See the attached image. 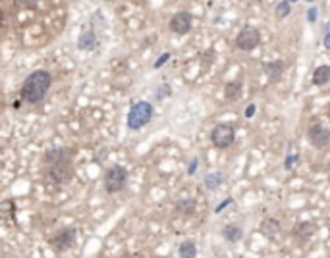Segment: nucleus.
Returning <instances> with one entry per match:
<instances>
[{"mask_svg":"<svg viewBox=\"0 0 330 258\" xmlns=\"http://www.w3.org/2000/svg\"><path fill=\"white\" fill-rule=\"evenodd\" d=\"M45 177L54 185H66L73 177V152L70 149H50L43 156Z\"/></svg>","mask_w":330,"mask_h":258,"instance_id":"f257e3e1","label":"nucleus"},{"mask_svg":"<svg viewBox=\"0 0 330 258\" xmlns=\"http://www.w3.org/2000/svg\"><path fill=\"white\" fill-rule=\"evenodd\" d=\"M50 85H52L50 73L45 71V69H37L33 73H29V75L25 77V81L22 83L20 97H22L24 102H27V104H37V102H41V100L45 98V95L48 93Z\"/></svg>","mask_w":330,"mask_h":258,"instance_id":"f03ea898","label":"nucleus"},{"mask_svg":"<svg viewBox=\"0 0 330 258\" xmlns=\"http://www.w3.org/2000/svg\"><path fill=\"white\" fill-rule=\"evenodd\" d=\"M151 118H153V104L145 102V100H139L128 112V128L137 131V129L145 128L151 122Z\"/></svg>","mask_w":330,"mask_h":258,"instance_id":"7ed1b4c3","label":"nucleus"},{"mask_svg":"<svg viewBox=\"0 0 330 258\" xmlns=\"http://www.w3.org/2000/svg\"><path fill=\"white\" fill-rule=\"evenodd\" d=\"M126 181H128V172L122 166H112L104 173V189L110 194L120 193L126 187Z\"/></svg>","mask_w":330,"mask_h":258,"instance_id":"20e7f679","label":"nucleus"},{"mask_svg":"<svg viewBox=\"0 0 330 258\" xmlns=\"http://www.w3.org/2000/svg\"><path fill=\"white\" fill-rule=\"evenodd\" d=\"M75 239H77V229L71 226L60 227L52 237H50V247L56 251V253H64L70 251L73 245H75Z\"/></svg>","mask_w":330,"mask_h":258,"instance_id":"39448f33","label":"nucleus"},{"mask_svg":"<svg viewBox=\"0 0 330 258\" xmlns=\"http://www.w3.org/2000/svg\"><path fill=\"white\" fill-rule=\"evenodd\" d=\"M259 44H261V33H259L257 27H253V25L243 27L241 31L237 33V37H236V46H237L239 50H243V52L255 50Z\"/></svg>","mask_w":330,"mask_h":258,"instance_id":"423d86ee","label":"nucleus"},{"mask_svg":"<svg viewBox=\"0 0 330 258\" xmlns=\"http://www.w3.org/2000/svg\"><path fill=\"white\" fill-rule=\"evenodd\" d=\"M211 141L216 149H228L234 145L236 141V133H234V128L228 126V124H218L216 128L212 129L211 133Z\"/></svg>","mask_w":330,"mask_h":258,"instance_id":"0eeeda50","label":"nucleus"},{"mask_svg":"<svg viewBox=\"0 0 330 258\" xmlns=\"http://www.w3.org/2000/svg\"><path fill=\"white\" fill-rule=\"evenodd\" d=\"M307 135H309V141H311V145L315 147V149H327L330 143V129L325 128L323 124H313L309 131H307Z\"/></svg>","mask_w":330,"mask_h":258,"instance_id":"6e6552de","label":"nucleus"},{"mask_svg":"<svg viewBox=\"0 0 330 258\" xmlns=\"http://www.w3.org/2000/svg\"><path fill=\"white\" fill-rule=\"evenodd\" d=\"M191 22H193V18L189 12H178L170 20V31L176 35H188L191 31Z\"/></svg>","mask_w":330,"mask_h":258,"instance_id":"1a4fd4ad","label":"nucleus"},{"mask_svg":"<svg viewBox=\"0 0 330 258\" xmlns=\"http://www.w3.org/2000/svg\"><path fill=\"white\" fill-rule=\"evenodd\" d=\"M97 44H99V41H97V35H95L93 29L83 31L81 35H79V39H77V48H79V50H85V52L95 50Z\"/></svg>","mask_w":330,"mask_h":258,"instance_id":"9d476101","label":"nucleus"},{"mask_svg":"<svg viewBox=\"0 0 330 258\" xmlns=\"http://www.w3.org/2000/svg\"><path fill=\"white\" fill-rule=\"evenodd\" d=\"M311 81H313V85H317V87L327 85V83L330 81V65H327V64L319 65V67L313 71Z\"/></svg>","mask_w":330,"mask_h":258,"instance_id":"9b49d317","label":"nucleus"},{"mask_svg":"<svg viewBox=\"0 0 330 258\" xmlns=\"http://www.w3.org/2000/svg\"><path fill=\"white\" fill-rule=\"evenodd\" d=\"M280 231V222L278 220H274V218H264L263 222H261V233H263L264 237H276V233Z\"/></svg>","mask_w":330,"mask_h":258,"instance_id":"f8f14e48","label":"nucleus"},{"mask_svg":"<svg viewBox=\"0 0 330 258\" xmlns=\"http://www.w3.org/2000/svg\"><path fill=\"white\" fill-rule=\"evenodd\" d=\"M178 257L180 258H195L197 257V245L193 241H182L178 247Z\"/></svg>","mask_w":330,"mask_h":258,"instance_id":"ddd939ff","label":"nucleus"},{"mask_svg":"<svg viewBox=\"0 0 330 258\" xmlns=\"http://www.w3.org/2000/svg\"><path fill=\"white\" fill-rule=\"evenodd\" d=\"M317 231V227L315 224H311V222H301V224H297V227L294 229V235H297L299 239H303V241H307V239H311V235Z\"/></svg>","mask_w":330,"mask_h":258,"instance_id":"4468645a","label":"nucleus"},{"mask_svg":"<svg viewBox=\"0 0 330 258\" xmlns=\"http://www.w3.org/2000/svg\"><path fill=\"white\" fill-rule=\"evenodd\" d=\"M282 71H284V62H280V60L268 62V64L264 65V73L268 75L270 81H276V79L282 75Z\"/></svg>","mask_w":330,"mask_h":258,"instance_id":"2eb2a0df","label":"nucleus"},{"mask_svg":"<svg viewBox=\"0 0 330 258\" xmlns=\"http://www.w3.org/2000/svg\"><path fill=\"white\" fill-rule=\"evenodd\" d=\"M241 235H243L241 227L234 226V224H230V226H226L222 229V237H224L226 241H230V243H237V241L241 239Z\"/></svg>","mask_w":330,"mask_h":258,"instance_id":"dca6fc26","label":"nucleus"},{"mask_svg":"<svg viewBox=\"0 0 330 258\" xmlns=\"http://www.w3.org/2000/svg\"><path fill=\"white\" fill-rule=\"evenodd\" d=\"M241 95V83H228L226 87H224V97L226 100H236V98H239Z\"/></svg>","mask_w":330,"mask_h":258,"instance_id":"f3484780","label":"nucleus"},{"mask_svg":"<svg viewBox=\"0 0 330 258\" xmlns=\"http://www.w3.org/2000/svg\"><path fill=\"white\" fill-rule=\"evenodd\" d=\"M220 183H222V173H220V172L209 173V175L205 177V187H207V189H216Z\"/></svg>","mask_w":330,"mask_h":258,"instance_id":"a211bd4d","label":"nucleus"},{"mask_svg":"<svg viewBox=\"0 0 330 258\" xmlns=\"http://www.w3.org/2000/svg\"><path fill=\"white\" fill-rule=\"evenodd\" d=\"M14 210H16V204H14V200H4V202H0V220L2 218H12L14 216Z\"/></svg>","mask_w":330,"mask_h":258,"instance_id":"6ab92c4d","label":"nucleus"},{"mask_svg":"<svg viewBox=\"0 0 330 258\" xmlns=\"http://www.w3.org/2000/svg\"><path fill=\"white\" fill-rule=\"evenodd\" d=\"M290 12H292V4H290L288 0H284V2H278V4H276V18H278V20L288 18V16H290Z\"/></svg>","mask_w":330,"mask_h":258,"instance_id":"aec40b11","label":"nucleus"},{"mask_svg":"<svg viewBox=\"0 0 330 258\" xmlns=\"http://www.w3.org/2000/svg\"><path fill=\"white\" fill-rule=\"evenodd\" d=\"M176 208L184 214H193L195 212V200H182V202H178Z\"/></svg>","mask_w":330,"mask_h":258,"instance_id":"412c9836","label":"nucleus"},{"mask_svg":"<svg viewBox=\"0 0 330 258\" xmlns=\"http://www.w3.org/2000/svg\"><path fill=\"white\" fill-rule=\"evenodd\" d=\"M317 16H319L317 8H309V12H307V20H309L311 23H315V22H317Z\"/></svg>","mask_w":330,"mask_h":258,"instance_id":"4be33fe9","label":"nucleus"},{"mask_svg":"<svg viewBox=\"0 0 330 258\" xmlns=\"http://www.w3.org/2000/svg\"><path fill=\"white\" fill-rule=\"evenodd\" d=\"M168 60H170V54L166 52V54H163V56H161V58H159V60L155 62V67H161V65H163V64H166Z\"/></svg>","mask_w":330,"mask_h":258,"instance_id":"5701e85b","label":"nucleus"},{"mask_svg":"<svg viewBox=\"0 0 330 258\" xmlns=\"http://www.w3.org/2000/svg\"><path fill=\"white\" fill-rule=\"evenodd\" d=\"M296 160H299V156H288V158H286V170H292Z\"/></svg>","mask_w":330,"mask_h":258,"instance_id":"b1692460","label":"nucleus"},{"mask_svg":"<svg viewBox=\"0 0 330 258\" xmlns=\"http://www.w3.org/2000/svg\"><path fill=\"white\" fill-rule=\"evenodd\" d=\"M255 114V104H249L247 108H245V118H251Z\"/></svg>","mask_w":330,"mask_h":258,"instance_id":"393cba45","label":"nucleus"},{"mask_svg":"<svg viewBox=\"0 0 330 258\" xmlns=\"http://www.w3.org/2000/svg\"><path fill=\"white\" fill-rule=\"evenodd\" d=\"M195 170H197V158H193V162L189 164V168H188V173L191 175V173H195Z\"/></svg>","mask_w":330,"mask_h":258,"instance_id":"a878e982","label":"nucleus"},{"mask_svg":"<svg viewBox=\"0 0 330 258\" xmlns=\"http://www.w3.org/2000/svg\"><path fill=\"white\" fill-rule=\"evenodd\" d=\"M232 200L230 198H228V200H224V202H222V204H218V206H216V210H214V212H222V208H226V206H228V204H230Z\"/></svg>","mask_w":330,"mask_h":258,"instance_id":"bb28decb","label":"nucleus"},{"mask_svg":"<svg viewBox=\"0 0 330 258\" xmlns=\"http://www.w3.org/2000/svg\"><path fill=\"white\" fill-rule=\"evenodd\" d=\"M323 44H325V48L330 50V31H327V35H325V43H323Z\"/></svg>","mask_w":330,"mask_h":258,"instance_id":"cd10ccee","label":"nucleus"},{"mask_svg":"<svg viewBox=\"0 0 330 258\" xmlns=\"http://www.w3.org/2000/svg\"><path fill=\"white\" fill-rule=\"evenodd\" d=\"M2 23H4V12L0 10V25H2Z\"/></svg>","mask_w":330,"mask_h":258,"instance_id":"c85d7f7f","label":"nucleus"}]
</instances>
